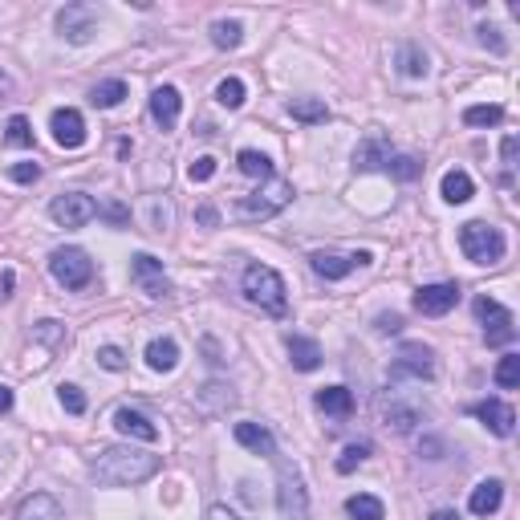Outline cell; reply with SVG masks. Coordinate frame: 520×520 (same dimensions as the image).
I'll list each match as a JSON object with an SVG mask.
<instances>
[{
	"label": "cell",
	"instance_id": "1",
	"mask_svg": "<svg viewBox=\"0 0 520 520\" xmlns=\"http://www.w3.org/2000/svg\"><path fill=\"white\" fill-rule=\"evenodd\" d=\"M159 472V456L150 451H134V448H107L94 459V480L107 488H126V484H142Z\"/></svg>",
	"mask_w": 520,
	"mask_h": 520
},
{
	"label": "cell",
	"instance_id": "2",
	"mask_svg": "<svg viewBox=\"0 0 520 520\" xmlns=\"http://www.w3.org/2000/svg\"><path fill=\"white\" fill-rule=\"evenodd\" d=\"M244 297L252 301V305H260L265 313H273V318H285V313H289L285 281H281V273L269 269V265H248L244 269Z\"/></svg>",
	"mask_w": 520,
	"mask_h": 520
},
{
	"label": "cell",
	"instance_id": "3",
	"mask_svg": "<svg viewBox=\"0 0 520 520\" xmlns=\"http://www.w3.org/2000/svg\"><path fill=\"white\" fill-rule=\"evenodd\" d=\"M289 200H293V183L289 179H265V183L256 187L252 195H244L240 200V208H236V216L244 224H256V220H269V216H277L281 208H289Z\"/></svg>",
	"mask_w": 520,
	"mask_h": 520
},
{
	"label": "cell",
	"instance_id": "4",
	"mask_svg": "<svg viewBox=\"0 0 520 520\" xmlns=\"http://www.w3.org/2000/svg\"><path fill=\"white\" fill-rule=\"evenodd\" d=\"M459 248H464V256L472 260V265H500L504 236H500V228H492V224L472 220V224L459 228Z\"/></svg>",
	"mask_w": 520,
	"mask_h": 520
},
{
	"label": "cell",
	"instance_id": "5",
	"mask_svg": "<svg viewBox=\"0 0 520 520\" xmlns=\"http://www.w3.org/2000/svg\"><path fill=\"white\" fill-rule=\"evenodd\" d=\"M49 269H54L57 285H65V289H86L94 281V260L81 248H57L49 256Z\"/></svg>",
	"mask_w": 520,
	"mask_h": 520
},
{
	"label": "cell",
	"instance_id": "6",
	"mask_svg": "<svg viewBox=\"0 0 520 520\" xmlns=\"http://www.w3.org/2000/svg\"><path fill=\"white\" fill-rule=\"evenodd\" d=\"M277 508L285 520H309V492L289 464L277 467Z\"/></svg>",
	"mask_w": 520,
	"mask_h": 520
},
{
	"label": "cell",
	"instance_id": "7",
	"mask_svg": "<svg viewBox=\"0 0 520 520\" xmlns=\"http://www.w3.org/2000/svg\"><path fill=\"white\" fill-rule=\"evenodd\" d=\"M476 318L484 321L488 345H508L516 337V321H512V313L496 297H476Z\"/></svg>",
	"mask_w": 520,
	"mask_h": 520
},
{
	"label": "cell",
	"instance_id": "8",
	"mask_svg": "<svg viewBox=\"0 0 520 520\" xmlns=\"http://www.w3.org/2000/svg\"><path fill=\"white\" fill-rule=\"evenodd\" d=\"M395 379H435V354L431 345L423 342H403L398 345V358H395Z\"/></svg>",
	"mask_w": 520,
	"mask_h": 520
},
{
	"label": "cell",
	"instance_id": "9",
	"mask_svg": "<svg viewBox=\"0 0 520 520\" xmlns=\"http://www.w3.org/2000/svg\"><path fill=\"white\" fill-rule=\"evenodd\" d=\"M49 216H54L62 228H81V224H90L98 216V203L81 192H65L49 203Z\"/></svg>",
	"mask_w": 520,
	"mask_h": 520
},
{
	"label": "cell",
	"instance_id": "10",
	"mask_svg": "<svg viewBox=\"0 0 520 520\" xmlns=\"http://www.w3.org/2000/svg\"><path fill=\"white\" fill-rule=\"evenodd\" d=\"M57 29H62L65 41L86 45L90 37L98 33V13L90 9V4H65V9L57 13Z\"/></svg>",
	"mask_w": 520,
	"mask_h": 520
},
{
	"label": "cell",
	"instance_id": "11",
	"mask_svg": "<svg viewBox=\"0 0 520 520\" xmlns=\"http://www.w3.org/2000/svg\"><path fill=\"white\" fill-rule=\"evenodd\" d=\"M131 277H134V285H139L147 297H167L171 293V281H167V273H163V265L155 260L150 252H139L131 260Z\"/></svg>",
	"mask_w": 520,
	"mask_h": 520
},
{
	"label": "cell",
	"instance_id": "12",
	"mask_svg": "<svg viewBox=\"0 0 520 520\" xmlns=\"http://www.w3.org/2000/svg\"><path fill=\"white\" fill-rule=\"evenodd\" d=\"M459 301V285L443 281V285H423V289L414 293V309L423 313V318H443V313H451Z\"/></svg>",
	"mask_w": 520,
	"mask_h": 520
},
{
	"label": "cell",
	"instance_id": "13",
	"mask_svg": "<svg viewBox=\"0 0 520 520\" xmlns=\"http://www.w3.org/2000/svg\"><path fill=\"white\" fill-rule=\"evenodd\" d=\"M472 414H476V419L492 435H500V439H508L512 427H516V414H512V406L500 403V398H484V403H476V406H472Z\"/></svg>",
	"mask_w": 520,
	"mask_h": 520
},
{
	"label": "cell",
	"instance_id": "14",
	"mask_svg": "<svg viewBox=\"0 0 520 520\" xmlns=\"http://www.w3.org/2000/svg\"><path fill=\"white\" fill-rule=\"evenodd\" d=\"M354 163H358V171H379L390 163V139L382 131L366 134V139L358 142V150H354Z\"/></svg>",
	"mask_w": 520,
	"mask_h": 520
},
{
	"label": "cell",
	"instance_id": "15",
	"mask_svg": "<svg viewBox=\"0 0 520 520\" xmlns=\"http://www.w3.org/2000/svg\"><path fill=\"white\" fill-rule=\"evenodd\" d=\"M54 139H57V147H65V150H78L81 142H86V123H81V115L78 110H54Z\"/></svg>",
	"mask_w": 520,
	"mask_h": 520
},
{
	"label": "cell",
	"instance_id": "16",
	"mask_svg": "<svg viewBox=\"0 0 520 520\" xmlns=\"http://www.w3.org/2000/svg\"><path fill=\"white\" fill-rule=\"evenodd\" d=\"M115 427L126 435V439H139V443H155V439H159V427L150 423L147 414L131 411V406H118V411H115Z\"/></svg>",
	"mask_w": 520,
	"mask_h": 520
},
{
	"label": "cell",
	"instance_id": "17",
	"mask_svg": "<svg viewBox=\"0 0 520 520\" xmlns=\"http://www.w3.org/2000/svg\"><path fill=\"white\" fill-rule=\"evenodd\" d=\"M179 107H183V98H179L175 86H159L155 94H150V115H155V123H159L163 131H175Z\"/></svg>",
	"mask_w": 520,
	"mask_h": 520
},
{
	"label": "cell",
	"instance_id": "18",
	"mask_svg": "<svg viewBox=\"0 0 520 520\" xmlns=\"http://www.w3.org/2000/svg\"><path fill=\"white\" fill-rule=\"evenodd\" d=\"M500 504H504V484H500V480H484V484L472 488V500H467V508L476 512V516H492Z\"/></svg>",
	"mask_w": 520,
	"mask_h": 520
},
{
	"label": "cell",
	"instance_id": "19",
	"mask_svg": "<svg viewBox=\"0 0 520 520\" xmlns=\"http://www.w3.org/2000/svg\"><path fill=\"white\" fill-rule=\"evenodd\" d=\"M236 443H244L248 451H256V456H277V439L269 427L260 423H236Z\"/></svg>",
	"mask_w": 520,
	"mask_h": 520
},
{
	"label": "cell",
	"instance_id": "20",
	"mask_svg": "<svg viewBox=\"0 0 520 520\" xmlns=\"http://www.w3.org/2000/svg\"><path fill=\"white\" fill-rule=\"evenodd\" d=\"M309 260H313V273L326 277V281H342L354 269V256H337V252H313Z\"/></svg>",
	"mask_w": 520,
	"mask_h": 520
},
{
	"label": "cell",
	"instance_id": "21",
	"mask_svg": "<svg viewBox=\"0 0 520 520\" xmlns=\"http://www.w3.org/2000/svg\"><path fill=\"white\" fill-rule=\"evenodd\" d=\"M17 520H65V516H62V508H57L54 496L37 492V496H29V500L17 508Z\"/></svg>",
	"mask_w": 520,
	"mask_h": 520
},
{
	"label": "cell",
	"instance_id": "22",
	"mask_svg": "<svg viewBox=\"0 0 520 520\" xmlns=\"http://www.w3.org/2000/svg\"><path fill=\"white\" fill-rule=\"evenodd\" d=\"M289 358H293V366H297V371H318V366H321V345L313 342V337H297V334H293L289 337Z\"/></svg>",
	"mask_w": 520,
	"mask_h": 520
},
{
	"label": "cell",
	"instance_id": "23",
	"mask_svg": "<svg viewBox=\"0 0 520 520\" xmlns=\"http://www.w3.org/2000/svg\"><path fill=\"white\" fill-rule=\"evenodd\" d=\"M175 362H179V345L171 342V337H155V342L147 345V366L150 371H175Z\"/></svg>",
	"mask_w": 520,
	"mask_h": 520
},
{
	"label": "cell",
	"instance_id": "24",
	"mask_svg": "<svg viewBox=\"0 0 520 520\" xmlns=\"http://www.w3.org/2000/svg\"><path fill=\"white\" fill-rule=\"evenodd\" d=\"M289 115L297 118V123L313 126V123H326V118H329V107L321 102V98H293V102H289Z\"/></svg>",
	"mask_w": 520,
	"mask_h": 520
},
{
	"label": "cell",
	"instance_id": "25",
	"mask_svg": "<svg viewBox=\"0 0 520 520\" xmlns=\"http://www.w3.org/2000/svg\"><path fill=\"white\" fill-rule=\"evenodd\" d=\"M382 419H387V427H395V431H411V427L419 423V406H403V403H395V398H382Z\"/></svg>",
	"mask_w": 520,
	"mask_h": 520
},
{
	"label": "cell",
	"instance_id": "26",
	"mask_svg": "<svg viewBox=\"0 0 520 520\" xmlns=\"http://www.w3.org/2000/svg\"><path fill=\"white\" fill-rule=\"evenodd\" d=\"M318 406L326 414H337V419H345V414L354 411V395L345 387H326V390H318Z\"/></svg>",
	"mask_w": 520,
	"mask_h": 520
},
{
	"label": "cell",
	"instance_id": "27",
	"mask_svg": "<svg viewBox=\"0 0 520 520\" xmlns=\"http://www.w3.org/2000/svg\"><path fill=\"white\" fill-rule=\"evenodd\" d=\"M472 192H476V187H472V175H467V171H448V175H443V200L448 203H467Z\"/></svg>",
	"mask_w": 520,
	"mask_h": 520
},
{
	"label": "cell",
	"instance_id": "28",
	"mask_svg": "<svg viewBox=\"0 0 520 520\" xmlns=\"http://www.w3.org/2000/svg\"><path fill=\"white\" fill-rule=\"evenodd\" d=\"M398 65H403V73L406 78H423L431 65H427V54L419 49L414 41H406V45H398Z\"/></svg>",
	"mask_w": 520,
	"mask_h": 520
},
{
	"label": "cell",
	"instance_id": "29",
	"mask_svg": "<svg viewBox=\"0 0 520 520\" xmlns=\"http://www.w3.org/2000/svg\"><path fill=\"white\" fill-rule=\"evenodd\" d=\"M236 163H240V171L244 175H252V179H273V163H269V155H260V150H240L236 155Z\"/></svg>",
	"mask_w": 520,
	"mask_h": 520
},
{
	"label": "cell",
	"instance_id": "30",
	"mask_svg": "<svg viewBox=\"0 0 520 520\" xmlns=\"http://www.w3.org/2000/svg\"><path fill=\"white\" fill-rule=\"evenodd\" d=\"M123 98H126V81L110 78V81H98V86H94V98H90V102H94V107H102V110H115L118 102H123Z\"/></svg>",
	"mask_w": 520,
	"mask_h": 520
},
{
	"label": "cell",
	"instance_id": "31",
	"mask_svg": "<svg viewBox=\"0 0 520 520\" xmlns=\"http://www.w3.org/2000/svg\"><path fill=\"white\" fill-rule=\"evenodd\" d=\"M345 512H350L354 520H382V500L379 496H350V500H345Z\"/></svg>",
	"mask_w": 520,
	"mask_h": 520
},
{
	"label": "cell",
	"instance_id": "32",
	"mask_svg": "<svg viewBox=\"0 0 520 520\" xmlns=\"http://www.w3.org/2000/svg\"><path fill=\"white\" fill-rule=\"evenodd\" d=\"M496 387L516 390L520 387V354H504L500 366H496Z\"/></svg>",
	"mask_w": 520,
	"mask_h": 520
},
{
	"label": "cell",
	"instance_id": "33",
	"mask_svg": "<svg viewBox=\"0 0 520 520\" xmlns=\"http://www.w3.org/2000/svg\"><path fill=\"white\" fill-rule=\"evenodd\" d=\"M216 102H220V107H228V110L244 107V81H240V78H224L220 86H216Z\"/></svg>",
	"mask_w": 520,
	"mask_h": 520
},
{
	"label": "cell",
	"instance_id": "34",
	"mask_svg": "<svg viewBox=\"0 0 520 520\" xmlns=\"http://www.w3.org/2000/svg\"><path fill=\"white\" fill-rule=\"evenodd\" d=\"M464 123L467 126H496V123H504V107H467Z\"/></svg>",
	"mask_w": 520,
	"mask_h": 520
},
{
	"label": "cell",
	"instance_id": "35",
	"mask_svg": "<svg viewBox=\"0 0 520 520\" xmlns=\"http://www.w3.org/2000/svg\"><path fill=\"white\" fill-rule=\"evenodd\" d=\"M4 139H9V147H33V126H29V118L25 115H13Z\"/></svg>",
	"mask_w": 520,
	"mask_h": 520
},
{
	"label": "cell",
	"instance_id": "36",
	"mask_svg": "<svg viewBox=\"0 0 520 520\" xmlns=\"http://www.w3.org/2000/svg\"><path fill=\"white\" fill-rule=\"evenodd\" d=\"M387 171H390V175H395V179H403V183H406V179H419V171H423V163L414 159V155H390Z\"/></svg>",
	"mask_w": 520,
	"mask_h": 520
},
{
	"label": "cell",
	"instance_id": "37",
	"mask_svg": "<svg viewBox=\"0 0 520 520\" xmlns=\"http://www.w3.org/2000/svg\"><path fill=\"white\" fill-rule=\"evenodd\" d=\"M240 33H244V29H240V21H216V25H212V41L220 45V49H236Z\"/></svg>",
	"mask_w": 520,
	"mask_h": 520
},
{
	"label": "cell",
	"instance_id": "38",
	"mask_svg": "<svg viewBox=\"0 0 520 520\" xmlns=\"http://www.w3.org/2000/svg\"><path fill=\"white\" fill-rule=\"evenodd\" d=\"M366 456H371V443H350V448L342 451V459H337V472H342V476H345V472H354Z\"/></svg>",
	"mask_w": 520,
	"mask_h": 520
},
{
	"label": "cell",
	"instance_id": "39",
	"mask_svg": "<svg viewBox=\"0 0 520 520\" xmlns=\"http://www.w3.org/2000/svg\"><path fill=\"white\" fill-rule=\"evenodd\" d=\"M98 366H107V371H123L126 354L118 350V345H102V350H98Z\"/></svg>",
	"mask_w": 520,
	"mask_h": 520
},
{
	"label": "cell",
	"instance_id": "40",
	"mask_svg": "<svg viewBox=\"0 0 520 520\" xmlns=\"http://www.w3.org/2000/svg\"><path fill=\"white\" fill-rule=\"evenodd\" d=\"M480 45H484V49H492V54H504V49H508L496 25H480Z\"/></svg>",
	"mask_w": 520,
	"mask_h": 520
},
{
	"label": "cell",
	"instance_id": "41",
	"mask_svg": "<svg viewBox=\"0 0 520 520\" xmlns=\"http://www.w3.org/2000/svg\"><path fill=\"white\" fill-rule=\"evenodd\" d=\"M187 175H192V183H203V179H212V175H216V159H212V155L195 159L192 167H187Z\"/></svg>",
	"mask_w": 520,
	"mask_h": 520
},
{
	"label": "cell",
	"instance_id": "42",
	"mask_svg": "<svg viewBox=\"0 0 520 520\" xmlns=\"http://www.w3.org/2000/svg\"><path fill=\"white\" fill-rule=\"evenodd\" d=\"M62 406L70 414H81V411H86V395H81L78 387H62Z\"/></svg>",
	"mask_w": 520,
	"mask_h": 520
},
{
	"label": "cell",
	"instance_id": "43",
	"mask_svg": "<svg viewBox=\"0 0 520 520\" xmlns=\"http://www.w3.org/2000/svg\"><path fill=\"white\" fill-rule=\"evenodd\" d=\"M9 175L17 179V183H37V179H41V167H37V163H17Z\"/></svg>",
	"mask_w": 520,
	"mask_h": 520
},
{
	"label": "cell",
	"instance_id": "44",
	"mask_svg": "<svg viewBox=\"0 0 520 520\" xmlns=\"http://www.w3.org/2000/svg\"><path fill=\"white\" fill-rule=\"evenodd\" d=\"M379 329H382V334H398V329H403V318H398V313H382Z\"/></svg>",
	"mask_w": 520,
	"mask_h": 520
},
{
	"label": "cell",
	"instance_id": "45",
	"mask_svg": "<svg viewBox=\"0 0 520 520\" xmlns=\"http://www.w3.org/2000/svg\"><path fill=\"white\" fill-rule=\"evenodd\" d=\"M208 520H240V516L228 508V504H212V508H208Z\"/></svg>",
	"mask_w": 520,
	"mask_h": 520
},
{
	"label": "cell",
	"instance_id": "46",
	"mask_svg": "<svg viewBox=\"0 0 520 520\" xmlns=\"http://www.w3.org/2000/svg\"><path fill=\"white\" fill-rule=\"evenodd\" d=\"M512 159H516V139H512V134H508V139H504V163H508V167H512Z\"/></svg>",
	"mask_w": 520,
	"mask_h": 520
},
{
	"label": "cell",
	"instance_id": "47",
	"mask_svg": "<svg viewBox=\"0 0 520 520\" xmlns=\"http://www.w3.org/2000/svg\"><path fill=\"white\" fill-rule=\"evenodd\" d=\"M4 411H13V390L9 387H0V414Z\"/></svg>",
	"mask_w": 520,
	"mask_h": 520
},
{
	"label": "cell",
	"instance_id": "48",
	"mask_svg": "<svg viewBox=\"0 0 520 520\" xmlns=\"http://www.w3.org/2000/svg\"><path fill=\"white\" fill-rule=\"evenodd\" d=\"M216 220H220V216H216V208H200V224H208V228H212Z\"/></svg>",
	"mask_w": 520,
	"mask_h": 520
},
{
	"label": "cell",
	"instance_id": "49",
	"mask_svg": "<svg viewBox=\"0 0 520 520\" xmlns=\"http://www.w3.org/2000/svg\"><path fill=\"white\" fill-rule=\"evenodd\" d=\"M9 94H13V81H9V73L0 70V102H4V98H9Z\"/></svg>",
	"mask_w": 520,
	"mask_h": 520
},
{
	"label": "cell",
	"instance_id": "50",
	"mask_svg": "<svg viewBox=\"0 0 520 520\" xmlns=\"http://www.w3.org/2000/svg\"><path fill=\"white\" fill-rule=\"evenodd\" d=\"M107 216H110V220H115V224H123V220H126V212H123V208H118V203H110V208H107Z\"/></svg>",
	"mask_w": 520,
	"mask_h": 520
},
{
	"label": "cell",
	"instance_id": "51",
	"mask_svg": "<svg viewBox=\"0 0 520 520\" xmlns=\"http://www.w3.org/2000/svg\"><path fill=\"white\" fill-rule=\"evenodd\" d=\"M431 520H459V512H448V508H443V512H435Z\"/></svg>",
	"mask_w": 520,
	"mask_h": 520
}]
</instances>
